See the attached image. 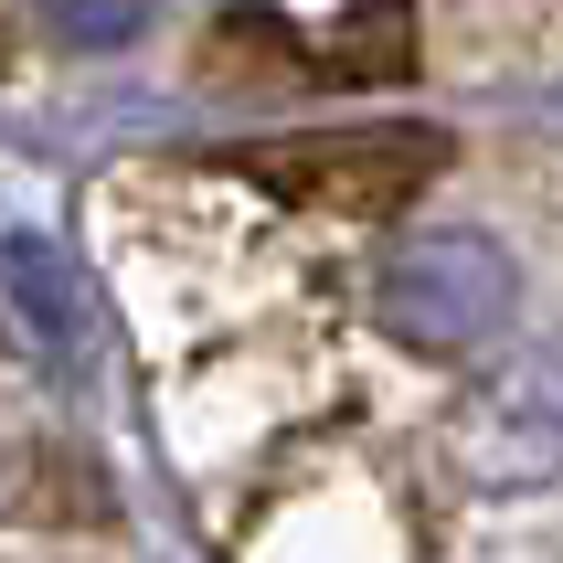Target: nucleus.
I'll return each instance as SVG.
<instances>
[{
  "mask_svg": "<svg viewBox=\"0 0 563 563\" xmlns=\"http://www.w3.org/2000/svg\"><path fill=\"white\" fill-rule=\"evenodd\" d=\"M446 139H415V128H373V139H298V150H255L245 170L266 191H298V202H341V213H394L437 181Z\"/></svg>",
  "mask_w": 563,
  "mask_h": 563,
  "instance_id": "1",
  "label": "nucleus"
},
{
  "mask_svg": "<svg viewBox=\"0 0 563 563\" xmlns=\"http://www.w3.org/2000/svg\"><path fill=\"white\" fill-rule=\"evenodd\" d=\"M405 64H415L405 0H362V11L330 32V75H341V86H383V75H405Z\"/></svg>",
  "mask_w": 563,
  "mask_h": 563,
  "instance_id": "2",
  "label": "nucleus"
}]
</instances>
